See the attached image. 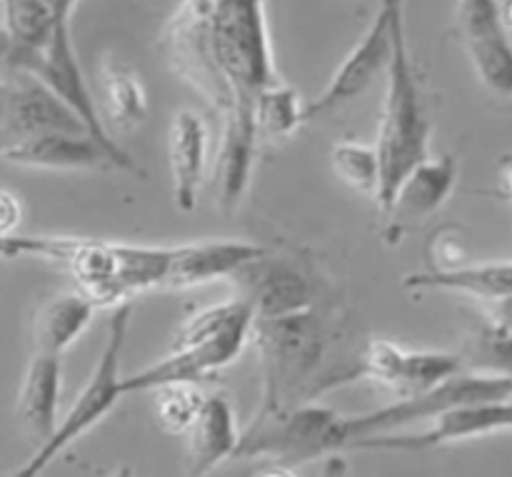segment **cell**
Here are the masks:
<instances>
[{
	"mask_svg": "<svg viewBox=\"0 0 512 477\" xmlns=\"http://www.w3.org/2000/svg\"><path fill=\"white\" fill-rule=\"evenodd\" d=\"M170 45L180 73L215 108H253L275 83L265 0H185L173 20Z\"/></svg>",
	"mask_w": 512,
	"mask_h": 477,
	"instance_id": "cell-1",
	"label": "cell"
},
{
	"mask_svg": "<svg viewBox=\"0 0 512 477\" xmlns=\"http://www.w3.org/2000/svg\"><path fill=\"white\" fill-rule=\"evenodd\" d=\"M35 258L60 263L95 308L125 305L148 290L165 288L170 245H133L118 240L38 235Z\"/></svg>",
	"mask_w": 512,
	"mask_h": 477,
	"instance_id": "cell-2",
	"label": "cell"
},
{
	"mask_svg": "<svg viewBox=\"0 0 512 477\" xmlns=\"http://www.w3.org/2000/svg\"><path fill=\"white\" fill-rule=\"evenodd\" d=\"M253 310L243 298H228L198 310L183 323L163 358L133 375H123V398L173 383L200 385L233 365L248 348Z\"/></svg>",
	"mask_w": 512,
	"mask_h": 477,
	"instance_id": "cell-3",
	"label": "cell"
},
{
	"mask_svg": "<svg viewBox=\"0 0 512 477\" xmlns=\"http://www.w3.org/2000/svg\"><path fill=\"white\" fill-rule=\"evenodd\" d=\"M250 343L258 350L263 378L255 420L273 418L295 405L315 403V385L325 358V325L315 310L253 320Z\"/></svg>",
	"mask_w": 512,
	"mask_h": 477,
	"instance_id": "cell-4",
	"label": "cell"
},
{
	"mask_svg": "<svg viewBox=\"0 0 512 477\" xmlns=\"http://www.w3.org/2000/svg\"><path fill=\"white\" fill-rule=\"evenodd\" d=\"M385 73H388V88H385L383 115L373 143L380 165V190L375 198L380 213L405 175L430 155V133H433L410 50H395Z\"/></svg>",
	"mask_w": 512,
	"mask_h": 477,
	"instance_id": "cell-5",
	"label": "cell"
},
{
	"mask_svg": "<svg viewBox=\"0 0 512 477\" xmlns=\"http://www.w3.org/2000/svg\"><path fill=\"white\" fill-rule=\"evenodd\" d=\"M130 315L133 308L128 303L118 305L113 310L105 328V343L100 350V358L95 363L93 373L85 380L80 388L78 398H75L73 408L58 420L53 433L40 443L35 450L33 458L25 465H20L15 473L8 477H40L65 450L73 443H78L85 433L100 425L105 415L113 413L115 405L123 400V390H120V380H123V350L128 343V330H130Z\"/></svg>",
	"mask_w": 512,
	"mask_h": 477,
	"instance_id": "cell-6",
	"label": "cell"
},
{
	"mask_svg": "<svg viewBox=\"0 0 512 477\" xmlns=\"http://www.w3.org/2000/svg\"><path fill=\"white\" fill-rule=\"evenodd\" d=\"M510 395L512 380L508 373H465L460 370L458 375L428 393L393 400L370 413L343 415L340 418V445H343V453H353L355 445L368 438L398 433L408 425L433 420L435 415L458 408V405L510 400Z\"/></svg>",
	"mask_w": 512,
	"mask_h": 477,
	"instance_id": "cell-7",
	"label": "cell"
},
{
	"mask_svg": "<svg viewBox=\"0 0 512 477\" xmlns=\"http://www.w3.org/2000/svg\"><path fill=\"white\" fill-rule=\"evenodd\" d=\"M340 418L343 415L318 403H303L265 420H253L235 458L265 460L268 465L300 468L310 460L343 455L340 445Z\"/></svg>",
	"mask_w": 512,
	"mask_h": 477,
	"instance_id": "cell-8",
	"label": "cell"
},
{
	"mask_svg": "<svg viewBox=\"0 0 512 477\" xmlns=\"http://www.w3.org/2000/svg\"><path fill=\"white\" fill-rule=\"evenodd\" d=\"M463 370V360L458 353L445 350H408L393 340L375 338L365 345L358 363L348 370H340L333 378L320 383L318 395L330 393L340 385L350 383H373L388 390L395 400L413 398V395L428 393L438 388L448 378Z\"/></svg>",
	"mask_w": 512,
	"mask_h": 477,
	"instance_id": "cell-9",
	"label": "cell"
},
{
	"mask_svg": "<svg viewBox=\"0 0 512 477\" xmlns=\"http://www.w3.org/2000/svg\"><path fill=\"white\" fill-rule=\"evenodd\" d=\"M403 48H408L405 15H390L380 8L375 10L373 23L368 25L363 38L353 45V50L345 55L338 70L330 75L323 93L303 108V123L325 118L350 100L360 98L388 70L395 50Z\"/></svg>",
	"mask_w": 512,
	"mask_h": 477,
	"instance_id": "cell-10",
	"label": "cell"
},
{
	"mask_svg": "<svg viewBox=\"0 0 512 477\" xmlns=\"http://www.w3.org/2000/svg\"><path fill=\"white\" fill-rule=\"evenodd\" d=\"M458 33L480 83L508 100L512 93V48L508 3L500 0H458Z\"/></svg>",
	"mask_w": 512,
	"mask_h": 477,
	"instance_id": "cell-11",
	"label": "cell"
},
{
	"mask_svg": "<svg viewBox=\"0 0 512 477\" xmlns=\"http://www.w3.org/2000/svg\"><path fill=\"white\" fill-rule=\"evenodd\" d=\"M512 423L510 400H493V403L458 405L453 410L435 415L430 425L418 433H388L378 438H368L353 448L360 450H388V453H430L445 445L463 443V440L485 438V435L508 433Z\"/></svg>",
	"mask_w": 512,
	"mask_h": 477,
	"instance_id": "cell-12",
	"label": "cell"
},
{
	"mask_svg": "<svg viewBox=\"0 0 512 477\" xmlns=\"http://www.w3.org/2000/svg\"><path fill=\"white\" fill-rule=\"evenodd\" d=\"M458 158L450 153L428 155L395 188L393 198L385 205V240L400 243L410 230L420 228L428 218H433L458 183Z\"/></svg>",
	"mask_w": 512,
	"mask_h": 477,
	"instance_id": "cell-13",
	"label": "cell"
},
{
	"mask_svg": "<svg viewBox=\"0 0 512 477\" xmlns=\"http://www.w3.org/2000/svg\"><path fill=\"white\" fill-rule=\"evenodd\" d=\"M48 130L85 133L80 120L38 80L25 73H0V153Z\"/></svg>",
	"mask_w": 512,
	"mask_h": 477,
	"instance_id": "cell-14",
	"label": "cell"
},
{
	"mask_svg": "<svg viewBox=\"0 0 512 477\" xmlns=\"http://www.w3.org/2000/svg\"><path fill=\"white\" fill-rule=\"evenodd\" d=\"M0 160L28 170H53V173H83V170H125L138 173L130 155H115L90 138L88 133L48 130L30 135L13 148L0 153Z\"/></svg>",
	"mask_w": 512,
	"mask_h": 477,
	"instance_id": "cell-15",
	"label": "cell"
},
{
	"mask_svg": "<svg viewBox=\"0 0 512 477\" xmlns=\"http://www.w3.org/2000/svg\"><path fill=\"white\" fill-rule=\"evenodd\" d=\"M235 278L243 280V298L255 320L285 318V315L313 310V285L308 275L285 260L263 255L245 265Z\"/></svg>",
	"mask_w": 512,
	"mask_h": 477,
	"instance_id": "cell-16",
	"label": "cell"
},
{
	"mask_svg": "<svg viewBox=\"0 0 512 477\" xmlns=\"http://www.w3.org/2000/svg\"><path fill=\"white\" fill-rule=\"evenodd\" d=\"M270 250L250 240H195L170 245V263L165 288L185 290L235 278L245 265L255 263Z\"/></svg>",
	"mask_w": 512,
	"mask_h": 477,
	"instance_id": "cell-17",
	"label": "cell"
},
{
	"mask_svg": "<svg viewBox=\"0 0 512 477\" xmlns=\"http://www.w3.org/2000/svg\"><path fill=\"white\" fill-rule=\"evenodd\" d=\"M258 140L253 108L233 105L223 110V130H220L218 153L213 163L215 193H218V205L223 213H233L248 193Z\"/></svg>",
	"mask_w": 512,
	"mask_h": 477,
	"instance_id": "cell-18",
	"label": "cell"
},
{
	"mask_svg": "<svg viewBox=\"0 0 512 477\" xmlns=\"http://www.w3.org/2000/svg\"><path fill=\"white\" fill-rule=\"evenodd\" d=\"M210 130L195 110H178L168 130V160L173 178V200L180 213H193L200 188L208 175Z\"/></svg>",
	"mask_w": 512,
	"mask_h": 477,
	"instance_id": "cell-19",
	"label": "cell"
},
{
	"mask_svg": "<svg viewBox=\"0 0 512 477\" xmlns=\"http://www.w3.org/2000/svg\"><path fill=\"white\" fill-rule=\"evenodd\" d=\"M408 290H443L475 298L500 313H508L512 265L510 260H485L473 265H430L423 273L405 275Z\"/></svg>",
	"mask_w": 512,
	"mask_h": 477,
	"instance_id": "cell-20",
	"label": "cell"
},
{
	"mask_svg": "<svg viewBox=\"0 0 512 477\" xmlns=\"http://www.w3.org/2000/svg\"><path fill=\"white\" fill-rule=\"evenodd\" d=\"M185 438H188L190 477H208L225 460L235 458L240 430L230 400L225 395H205Z\"/></svg>",
	"mask_w": 512,
	"mask_h": 477,
	"instance_id": "cell-21",
	"label": "cell"
},
{
	"mask_svg": "<svg viewBox=\"0 0 512 477\" xmlns=\"http://www.w3.org/2000/svg\"><path fill=\"white\" fill-rule=\"evenodd\" d=\"M100 98L95 100L103 128L110 135H128L145 123L150 113L148 93L138 73L128 65L108 58L98 68Z\"/></svg>",
	"mask_w": 512,
	"mask_h": 477,
	"instance_id": "cell-22",
	"label": "cell"
},
{
	"mask_svg": "<svg viewBox=\"0 0 512 477\" xmlns=\"http://www.w3.org/2000/svg\"><path fill=\"white\" fill-rule=\"evenodd\" d=\"M60 390H63V358L43 353L30 355L18 393V418L40 443L58 425Z\"/></svg>",
	"mask_w": 512,
	"mask_h": 477,
	"instance_id": "cell-23",
	"label": "cell"
},
{
	"mask_svg": "<svg viewBox=\"0 0 512 477\" xmlns=\"http://www.w3.org/2000/svg\"><path fill=\"white\" fill-rule=\"evenodd\" d=\"M95 313L98 308L78 290L53 295L35 315L33 353L63 358L93 323Z\"/></svg>",
	"mask_w": 512,
	"mask_h": 477,
	"instance_id": "cell-24",
	"label": "cell"
},
{
	"mask_svg": "<svg viewBox=\"0 0 512 477\" xmlns=\"http://www.w3.org/2000/svg\"><path fill=\"white\" fill-rule=\"evenodd\" d=\"M303 108L300 95L293 85L275 80V83L265 85L253 103V118L258 138L270 140H288L298 133L303 123Z\"/></svg>",
	"mask_w": 512,
	"mask_h": 477,
	"instance_id": "cell-25",
	"label": "cell"
},
{
	"mask_svg": "<svg viewBox=\"0 0 512 477\" xmlns=\"http://www.w3.org/2000/svg\"><path fill=\"white\" fill-rule=\"evenodd\" d=\"M330 163L335 175L355 193L365 195L375 203L380 190V165L373 143L360 140H338L330 150Z\"/></svg>",
	"mask_w": 512,
	"mask_h": 477,
	"instance_id": "cell-26",
	"label": "cell"
},
{
	"mask_svg": "<svg viewBox=\"0 0 512 477\" xmlns=\"http://www.w3.org/2000/svg\"><path fill=\"white\" fill-rule=\"evenodd\" d=\"M3 8V33L15 45L43 50L53 35L55 23L40 0H0Z\"/></svg>",
	"mask_w": 512,
	"mask_h": 477,
	"instance_id": "cell-27",
	"label": "cell"
},
{
	"mask_svg": "<svg viewBox=\"0 0 512 477\" xmlns=\"http://www.w3.org/2000/svg\"><path fill=\"white\" fill-rule=\"evenodd\" d=\"M150 393H155V420L170 435L188 433L190 423L195 420L205 400L200 385L190 383L163 385V388H155Z\"/></svg>",
	"mask_w": 512,
	"mask_h": 477,
	"instance_id": "cell-28",
	"label": "cell"
},
{
	"mask_svg": "<svg viewBox=\"0 0 512 477\" xmlns=\"http://www.w3.org/2000/svg\"><path fill=\"white\" fill-rule=\"evenodd\" d=\"M38 255V235H0V258H28Z\"/></svg>",
	"mask_w": 512,
	"mask_h": 477,
	"instance_id": "cell-29",
	"label": "cell"
},
{
	"mask_svg": "<svg viewBox=\"0 0 512 477\" xmlns=\"http://www.w3.org/2000/svg\"><path fill=\"white\" fill-rule=\"evenodd\" d=\"M20 218H23V205L8 190H0V235H15Z\"/></svg>",
	"mask_w": 512,
	"mask_h": 477,
	"instance_id": "cell-30",
	"label": "cell"
},
{
	"mask_svg": "<svg viewBox=\"0 0 512 477\" xmlns=\"http://www.w3.org/2000/svg\"><path fill=\"white\" fill-rule=\"evenodd\" d=\"M40 3L48 10L55 25H70V18H73V10L78 5V0H40Z\"/></svg>",
	"mask_w": 512,
	"mask_h": 477,
	"instance_id": "cell-31",
	"label": "cell"
},
{
	"mask_svg": "<svg viewBox=\"0 0 512 477\" xmlns=\"http://www.w3.org/2000/svg\"><path fill=\"white\" fill-rule=\"evenodd\" d=\"M323 477H350V463L345 455H330L323 463Z\"/></svg>",
	"mask_w": 512,
	"mask_h": 477,
	"instance_id": "cell-32",
	"label": "cell"
},
{
	"mask_svg": "<svg viewBox=\"0 0 512 477\" xmlns=\"http://www.w3.org/2000/svg\"><path fill=\"white\" fill-rule=\"evenodd\" d=\"M255 477H295V473L290 468H283V465H265Z\"/></svg>",
	"mask_w": 512,
	"mask_h": 477,
	"instance_id": "cell-33",
	"label": "cell"
},
{
	"mask_svg": "<svg viewBox=\"0 0 512 477\" xmlns=\"http://www.w3.org/2000/svg\"><path fill=\"white\" fill-rule=\"evenodd\" d=\"M113 477H135V475H133V470H130V468H120V470H115Z\"/></svg>",
	"mask_w": 512,
	"mask_h": 477,
	"instance_id": "cell-34",
	"label": "cell"
}]
</instances>
